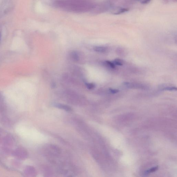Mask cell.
<instances>
[{
    "label": "cell",
    "mask_w": 177,
    "mask_h": 177,
    "mask_svg": "<svg viewBox=\"0 0 177 177\" xmlns=\"http://www.w3.org/2000/svg\"><path fill=\"white\" fill-rule=\"evenodd\" d=\"M107 49V48L105 47H96L94 48V51L100 53L105 52Z\"/></svg>",
    "instance_id": "obj_1"
},
{
    "label": "cell",
    "mask_w": 177,
    "mask_h": 177,
    "mask_svg": "<svg viewBox=\"0 0 177 177\" xmlns=\"http://www.w3.org/2000/svg\"><path fill=\"white\" fill-rule=\"evenodd\" d=\"M129 8H121L117 10L115 13H113V14L114 15H118L122 14L124 13L127 12V11H129Z\"/></svg>",
    "instance_id": "obj_2"
},
{
    "label": "cell",
    "mask_w": 177,
    "mask_h": 177,
    "mask_svg": "<svg viewBox=\"0 0 177 177\" xmlns=\"http://www.w3.org/2000/svg\"><path fill=\"white\" fill-rule=\"evenodd\" d=\"M56 106L59 108H62L65 110H70L71 108L70 107L66 105L60 104H57Z\"/></svg>",
    "instance_id": "obj_3"
},
{
    "label": "cell",
    "mask_w": 177,
    "mask_h": 177,
    "mask_svg": "<svg viewBox=\"0 0 177 177\" xmlns=\"http://www.w3.org/2000/svg\"><path fill=\"white\" fill-rule=\"evenodd\" d=\"M72 58L74 60L78 61L79 60V56L76 52H73L72 53Z\"/></svg>",
    "instance_id": "obj_4"
},
{
    "label": "cell",
    "mask_w": 177,
    "mask_h": 177,
    "mask_svg": "<svg viewBox=\"0 0 177 177\" xmlns=\"http://www.w3.org/2000/svg\"><path fill=\"white\" fill-rule=\"evenodd\" d=\"M158 168L159 167L158 166L153 167V168L150 169V170L147 171V172H146V173L148 174L149 173L155 172L158 169Z\"/></svg>",
    "instance_id": "obj_5"
},
{
    "label": "cell",
    "mask_w": 177,
    "mask_h": 177,
    "mask_svg": "<svg viewBox=\"0 0 177 177\" xmlns=\"http://www.w3.org/2000/svg\"><path fill=\"white\" fill-rule=\"evenodd\" d=\"M114 62L115 64L118 65H123V61L119 59H115L114 61Z\"/></svg>",
    "instance_id": "obj_6"
},
{
    "label": "cell",
    "mask_w": 177,
    "mask_h": 177,
    "mask_svg": "<svg viewBox=\"0 0 177 177\" xmlns=\"http://www.w3.org/2000/svg\"><path fill=\"white\" fill-rule=\"evenodd\" d=\"M86 85L88 89L90 90L93 89L95 87V84L93 83H87L86 84Z\"/></svg>",
    "instance_id": "obj_7"
},
{
    "label": "cell",
    "mask_w": 177,
    "mask_h": 177,
    "mask_svg": "<svg viewBox=\"0 0 177 177\" xmlns=\"http://www.w3.org/2000/svg\"><path fill=\"white\" fill-rule=\"evenodd\" d=\"M163 90H168V91H173V90H176L177 88L174 86H168L164 88Z\"/></svg>",
    "instance_id": "obj_8"
},
{
    "label": "cell",
    "mask_w": 177,
    "mask_h": 177,
    "mask_svg": "<svg viewBox=\"0 0 177 177\" xmlns=\"http://www.w3.org/2000/svg\"><path fill=\"white\" fill-rule=\"evenodd\" d=\"M106 63L110 67H111V68H115V67L114 63L111 62L109 61H106Z\"/></svg>",
    "instance_id": "obj_9"
},
{
    "label": "cell",
    "mask_w": 177,
    "mask_h": 177,
    "mask_svg": "<svg viewBox=\"0 0 177 177\" xmlns=\"http://www.w3.org/2000/svg\"><path fill=\"white\" fill-rule=\"evenodd\" d=\"M109 90L110 92L111 93L113 94L116 93L119 91L118 90L112 89V88H110V89Z\"/></svg>",
    "instance_id": "obj_10"
},
{
    "label": "cell",
    "mask_w": 177,
    "mask_h": 177,
    "mask_svg": "<svg viewBox=\"0 0 177 177\" xmlns=\"http://www.w3.org/2000/svg\"><path fill=\"white\" fill-rule=\"evenodd\" d=\"M151 1V0H143L141 2V3L143 4H149L150 2V1Z\"/></svg>",
    "instance_id": "obj_11"
},
{
    "label": "cell",
    "mask_w": 177,
    "mask_h": 177,
    "mask_svg": "<svg viewBox=\"0 0 177 177\" xmlns=\"http://www.w3.org/2000/svg\"><path fill=\"white\" fill-rule=\"evenodd\" d=\"M172 1L174 2H176L177 0H172Z\"/></svg>",
    "instance_id": "obj_12"
},
{
    "label": "cell",
    "mask_w": 177,
    "mask_h": 177,
    "mask_svg": "<svg viewBox=\"0 0 177 177\" xmlns=\"http://www.w3.org/2000/svg\"><path fill=\"white\" fill-rule=\"evenodd\" d=\"M1 33H0V39H1Z\"/></svg>",
    "instance_id": "obj_13"
},
{
    "label": "cell",
    "mask_w": 177,
    "mask_h": 177,
    "mask_svg": "<svg viewBox=\"0 0 177 177\" xmlns=\"http://www.w3.org/2000/svg\"><path fill=\"white\" fill-rule=\"evenodd\" d=\"M136 1H140V0H136Z\"/></svg>",
    "instance_id": "obj_14"
}]
</instances>
